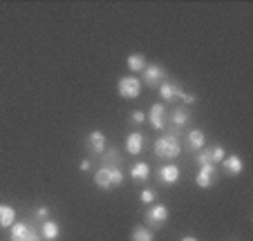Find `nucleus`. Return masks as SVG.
Listing matches in <instances>:
<instances>
[{
  "label": "nucleus",
  "mask_w": 253,
  "mask_h": 241,
  "mask_svg": "<svg viewBox=\"0 0 253 241\" xmlns=\"http://www.w3.org/2000/svg\"><path fill=\"white\" fill-rule=\"evenodd\" d=\"M130 121H132V123H137V125L146 123V112H141V109H134V112L130 114Z\"/></svg>",
  "instance_id": "4be33fe9"
},
{
  "label": "nucleus",
  "mask_w": 253,
  "mask_h": 241,
  "mask_svg": "<svg viewBox=\"0 0 253 241\" xmlns=\"http://www.w3.org/2000/svg\"><path fill=\"white\" fill-rule=\"evenodd\" d=\"M179 99H182L186 105H193V103L197 101V96H195V94H191V92H182V96H179Z\"/></svg>",
  "instance_id": "b1692460"
},
{
  "label": "nucleus",
  "mask_w": 253,
  "mask_h": 241,
  "mask_svg": "<svg viewBox=\"0 0 253 241\" xmlns=\"http://www.w3.org/2000/svg\"><path fill=\"white\" fill-rule=\"evenodd\" d=\"M126 65H128L130 71H143L146 69V56L143 54H130L126 58Z\"/></svg>",
  "instance_id": "f3484780"
},
{
  "label": "nucleus",
  "mask_w": 253,
  "mask_h": 241,
  "mask_svg": "<svg viewBox=\"0 0 253 241\" xmlns=\"http://www.w3.org/2000/svg\"><path fill=\"white\" fill-rule=\"evenodd\" d=\"M168 217H170V212H168V208L164 204L150 206L146 210V223H150V226H164L168 221Z\"/></svg>",
  "instance_id": "20e7f679"
},
{
  "label": "nucleus",
  "mask_w": 253,
  "mask_h": 241,
  "mask_svg": "<svg viewBox=\"0 0 253 241\" xmlns=\"http://www.w3.org/2000/svg\"><path fill=\"white\" fill-rule=\"evenodd\" d=\"M16 223V210L11 206H0V228H11Z\"/></svg>",
  "instance_id": "2eb2a0df"
},
{
  "label": "nucleus",
  "mask_w": 253,
  "mask_h": 241,
  "mask_svg": "<svg viewBox=\"0 0 253 241\" xmlns=\"http://www.w3.org/2000/svg\"><path fill=\"white\" fill-rule=\"evenodd\" d=\"M155 154H157L159 159H177V156L182 154V147L177 143L175 134L157 138V143H155Z\"/></svg>",
  "instance_id": "f03ea898"
},
{
  "label": "nucleus",
  "mask_w": 253,
  "mask_h": 241,
  "mask_svg": "<svg viewBox=\"0 0 253 241\" xmlns=\"http://www.w3.org/2000/svg\"><path fill=\"white\" fill-rule=\"evenodd\" d=\"M224 147L222 145H215L211 147V159H213V163H220V161H224Z\"/></svg>",
  "instance_id": "412c9836"
},
{
  "label": "nucleus",
  "mask_w": 253,
  "mask_h": 241,
  "mask_svg": "<svg viewBox=\"0 0 253 241\" xmlns=\"http://www.w3.org/2000/svg\"><path fill=\"white\" fill-rule=\"evenodd\" d=\"M130 176H132L134 181H146L150 176V166L146 161H139V163H134V166L130 168Z\"/></svg>",
  "instance_id": "4468645a"
},
{
  "label": "nucleus",
  "mask_w": 253,
  "mask_h": 241,
  "mask_svg": "<svg viewBox=\"0 0 253 241\" xmlns=\"http://www.w3.org/2000/svg\"><path fill=\"white\" fill-rule=\"evenodd\" d=\"M11 241H39V232L29 228L27 223H14L9 230Z\"/></svg>",
  "instance_id": "39448f33"
},
{
  "label": "nucleus",
  "mask_w": 253,
  "mask_h": 241,
  "mask_svg": "<svg viewBox=\"0 0 253 241\" xmlns=\"http://www.w3.org/2000/svg\"><path fill=\"white\" fill-rule=\"evenodd\" d=\"M90 168H92V163H90V161H81V172H87V170H90Z\"/></svg>",
  "instance_id": "a878e982"
},
{
  "label": "nucleus",
  "mask_w": 253,
  "mask_h": 241,
  "mask_svg": "<svg viewBox=\"0 0 253 241\" xmlns=\"http://www.w3.org/2000/svg\"><path fill=\"white\" fill-rule=\"evenodd\" d=\"M130 241H155V235L146 226H137L132 230V235H130Z\"/></svg>",
  "instance_id": "a211bd4d"
},
{
  "label": "nucleus",
  "mask_w": 253,
  "mask_h": 241,
  "mask_svg": "<svg viewBox=\"0 0 253 241\" xmlns=\"http://www.w3.org/2000/svg\"><path fill=\"white\" fill-rule=\"evenodd\" d=\"M182 87H177L175 83H164L162 87H159V94H162V99L164 101H175V99H179L182 96Z\"/></svg>",
  "instance_id": "dca6fc26"
},
{
  "label": "nucleus",
  "mask_w": 253,
  "mask_h": 241,
  "mask_svg": "<svg viewBox=\"0 0 253 241\" xmlns=\"http://www.w3.org/2000/svg\"><path fill=\"white\" fill-rule=\"evenodd\" d=\"M139 199H141V204L148 206V204H153V201H155V192H153V190H143V192L139 194Z\"/></svg>",
  "instance_id": "5701e85b"
},
{
  "label": "nucleus",
  "mask_w": 253,
  "mask_h": 241,
  "mask_svg": "<svg viewBox=\"0 0 253 241\" xmlns=\"http://www.w3.org/2000/svg\"><path fill=\"white\" fill-rule=\"evenodd\" d=\"M215 172H217V166H213V163H206V166H200V172H197V179L195 183L200 185V188H211L213 185V176Z\"/></svg>",
  "instance_id": "0eeeda50"
},
{
  "label": "nucleus",
  "mask_w": 253,
  "mask_h": 241,
  "mask_svg": "<svg viewBox=\"0 0 253 241\" xmlns=\"http://www.w3.org/2000/svg\"><path fill=\"white\" fill-rule=\"evenodd\" d=\"M94 183L99 185L101 190H112L124 183V172L119 170V166H103L101 170H96Z\"/></svg>",
  "instance_id": "f257e3e1"
},
{
  "label": "nucleus",
  "mask_w": 253,
  "mask_h": 241,
  "mask_svg": "<svg viewBox=\"0 0 253 241\" xmlns=\"http://www.w3.org/2000/svg\"><path fill=\"white\" fill-rule=\"evenodd\" d=\"M87 145H90L92 150L96 152V154H103V152H105V145H108V141H105V134L99 132V130L90 132V137H87Z\"/></svg>",
  "instance_id": "9d476101"
},
{
  "label": "nucleus",
  "mask_w": 253,
  "mask_h": 241,
  "mask_svg": "<svg viewBox=\"0 0 253 241\" xmlns=\"http://www.w3.org/2000/svg\"><path fill=\"white\" fill-rule=\"evenodd\" d=\"M146 118L150 121V125L155 130H164V125H166V107H164V103H155Z\"/></svg>",
  "instance_id": "423d86ee"
},
{
  "label": "nucleus",
  "mask_w": 253,
  "mask_h": 241,
  "mask_svg": "<svg viewBox=\"0 0 253 241\" xmlns=\"http://www.w3.org/2000/svg\"><path fill=\"white\" fill-rule=\"evenodd\" d=\"M126 150H128V154H139L143 150V134L130 132L128 138H126Z\"/></svg>",
  "instance_id": "9b49d317"
},
{
  "label": "nucleus",
  "mask_w": 253,
  "mask_h": 241,
  "mask_svg": "<svg viewBox=\"0 0 253 241\" xmlns=\"http://www.w3.org/2000/svg\"><path fill=\"white\" fill-rule=\"evenodd\" d=\"M164 78H166V71H164V67H159V65H148L143 69V80H146V85H150V87L159 85Z\"/></svg>",
  "instance_id": "6e6552de"
},
{
  "label": "nucleus",
  "mask_w": 253,
  "mask_h": 241,
  "mask_svg": "<svg viewBox=\"0 0 253 241\" xmlns=\"http://www.w3.org/2000/svg\"><path fill=\"white\" fill-rule=\"evenodd\" d=\"M117 90H119L121 99L132 101V99H137V96L141 94V80L134 78V76H124V78H119Z\"/></svg>",
  "instance_id": "7ed1b4c3"
},
{
  "label": "nucleus",
  "mask_w": 253,
  "mask_h": 241,
  "mask_svg": "<svg viewBox=\"0 0 253 241\" xmlns=\"http://www.w3.org/2000/svg\"><path fill=\"white\" fill-rule=\"evenodd\" d=\"M179 241H200V239H197V237H193V235H186V237H182Z\"/></svg>",
  "instance_id": "bb28decb"
},
{
  "label": "nucleus",
  "mask_w": 253,
  "mask_h": 241,
  "mask_svg": "<svg viewBox=\"0 0 253 241\" xmlns=\"http://www.w3.org/2000/svg\"><path fill=\"white\" fill-rule=\"evenodd\" d=\"M188 145H191L193 150L200 152L202 147L206 145V137H204V132H202V130H193V132L188 134Z\"/></svg>",
  "instance_id": "6ab92c4d"
},
{
  "label": "nucleus",
  "mask_w": 253,
  "mask_h": 241,
  "mask_svg": "<svg viewBox=\"0 0 253 241\" xmlns=\"http://www.w3.org/2000/svg\"><path fill=\"white\" fill-rule=\"evenodd\" d=\"M222 166H224V170L229 172L231 176L242 174V170H244V163H242V159H240L238 154H233V156H224V161H222Z\"/></svg>",
  "instance_id": "1a4fd4ad"
},
{
  "label": "nucleus",
  "mask_w": 253,
  "mask_h": 241,
  "mask_svg": "<svg viewBox=\"0 0 253 241\" xmlns=\"http://www.w3.org/2000/svg\"><path fill=\"white\" fill-rule=\"evenodd\" d=\"M36 217H39V219H47L49 217V208H45V206H43V208H39V210H36Z\"/></svg>",
  "instance_id": "393cba45"
},
{
  "label": "nucleus",
  "mask_w": 253,
  "mask_h": 241,
  "mask_svg": "<svg viewBox=\"0 0 253 241\" xmlns=\"http://www.w3.org/2000/svg\"><path fill=\"white\" fill-rule=\"evenodd\" d=\"M41 232H43V237L47 241H56L58 237H61V226H58L54 219H45L43 221V228H41Z\"/></svg>",
  "instance_id": "f8f14e48"
},
{
  "label": "nucleus",
  "mask_w": 253,
  "mask_h": 241,
  "mask_svg": "<svg viewBox=\"0 0 253 241\" xmlns=\"http://www.w3.org/2000/svg\"><path fill=\"white\" fill-rule=\"evenodd\" d=\"M159 181H164V183H177L179 181V168L177 166H162L159 168Z\"/></svg>",
  "instance_id": "ddd939ff"
},
{
  "label": "nucleus",
  "mask_w": 253,
  "mask_h": 241,
  "mask_svg": "<svg viewBox=\"0 0 253 241\" xmlns=\"http://www.w3.org/2000/svg\"><path fill=\"white\" fill-rule=\"evenodd\" d=\"M188 121H191V114H188V109L177 107L175 112H172V123H175L177 128H182V125H186Z\"/></svg>",
  "instance_id": "aec40b11"
}]
</instances>
